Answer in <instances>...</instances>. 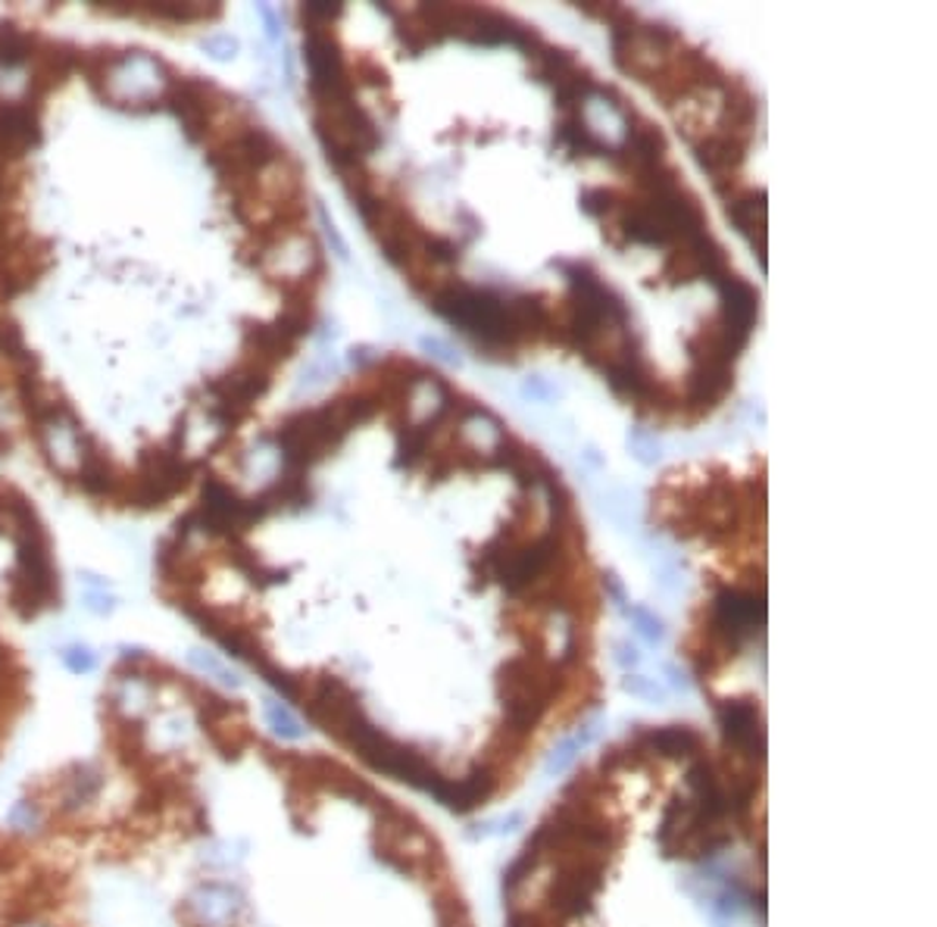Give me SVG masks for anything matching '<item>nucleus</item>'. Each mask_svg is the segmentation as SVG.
Returning a JSON list of instances; mask_svg holds the SVG:
<instances>
[{"label":"nucleus","mask_w":937,"mask_h":927,"mask_svg":"<svg viewBox=\"0 0 937 927\" xmlns=\"http://www.w3.org/2000/svg\"><path fill=\"white\" fill-rule=\"evenodd\" d=\"M765 734L634 725L541 805L504 927H765Z\"/></svg>","instance_id":"nucleus-1"},{"label":"nucleus","mask_w":937,"mask_h":927,"mask_svg":"<svg viewBox=\"0 0 937 927\" xmlns=\"http://www.w3.org/2000/svg\"><path fill=\"white\" fill-rule=\"evenodd\" d=\"M431 309L459 331L472 334L488 351H512L526 338V328L519 326L512 303L488 288L447 284L431 297Z\"/></svg>","instance_id":"nucleus-2"},{"label":"nucleus","mask_w":937,"mask_h":927,"mask_svg":"<svg viewBox=\"0 0 937 927\" xmlns=\"http://www.w3.org/2000/svg\"><path fill=\"white\" fill-rule=\"evenodd\" d=\"M103 787H106V772L101 762L76 759L53 777V809L63 818H78L98 802Z\"/></svg>","instance_id":"nucleus-3"},{"label":"nucleus","mask_w":937,"mask_h":927,"mask_svg":"<svg viewBox=\"0 0 937 927\" xmlns=\"http://www.w3.org/2000/svg\"><path fill=\"white\" fill-rule=\"evenodd\" d=\"M153 697V681L141 669L126 665V672L116 677L106 690V706L116 715V722L123 727L144 725L148 712H151Z\"/></svg>","instance_id":"nucleus-4"},{"label":"nucleus","mask_w":937,"mask_h":927,"mask_svg":"<svg viewBox=\"0 0 937 927\" xmlns=\"http://www.w3.org/2000/svg\"><path fill=\"white\" fill-rule=\"evenodd\" d=\"M719 297H722V328L735 338L740 347H747L750 331L757 322V291L735 276H725L719 281Z\"/></svg>","instance_id":"nucleus-5"},{"label":"nucleus","mask_w":937,"mask_h":927,"mask_svg":"<svg viewBox=\"0 0 937 927\" xmlns=\"http://www.w3.org/2000/svg\"><path fill=\"white\" fill-rule=\"evenodd\" d=\"M725 213H729L732 226L754 244L762 272H765V191H747L740 198H732Z\"/></svg>","instance_id":"nucleus-6"},{"label":"nucleus","mask_w":937,"mask_h":927,"mask_svg":"<svg viewBox=\"0 0 937 927\" xmlns=\"http://www.w3.org/2000/svg\"><path fill=\"white\" fill-rule=\"evenodd\" d=\"M612 153H625V156L632 160L634 173H647V169H654V166H662L666 138H662V131H659L657 126H650L647 119L632 116L629 128H625V144Z\"/></svg>","instance_id":"nucleus-7"},{"label":"nucleus","mask_w":937,"mask_h":927,"mask_svg":"<svg viewBox=\"0 0 937 927\" xmlns=\"http://www.w3.org/2000/svg\"><path fill=\"white\" fill-rule=\"evenodd\" d=\"M732 388V366L725 363H697L687 378V401L697 406H712Z\"/></svg>","instance_id":"nucleus-8"},{"label":"nucleus","mask_w":937,"mask_h":927,"mask_svg":"<svg viewBox=\"0 0 937 927\" xmlns=\"http://www.w3.org/2000/svg\"><path fill=\"white\" fill-rule=\"evenodd\" d=\"M694 156L707 173L722 176V173H732L735 166L744 163V141H737L735 135H716V138L694 144Z\"/></svg>","instance_id":"nucleus-9"},{"label":"nucleus","mask_w":937,"mask_h":927,"mask_svg":"<svg viewBox=\"0 0 937 927\" xmlns=\"http://www.w3.org/2000/svg\"><path fill=\"white\" fill-rule=\"evenodd\" d=\"M38 141V119L26 103H0V148H28Z\"/></svg>","instance_id":"nucleus-10"},{"label":"nucleus","mask_w":937,"mask_h":927,"mask_svg":"<svg viewBox=\"0 0 937 927\" xmlns=\"http://www.w3.org/2000/svg\"><path fill=\"white\" fill-rule=\"evenodd\" d=\"M554 138H557V144H562L566 151H572L575 156H604V153H612V148H607L591 128L584 126L579 113H562Z\"/></svg>","instance_id":"nucleus-11"},{"label":"nucleus","mask_w":937,"mask_h":927,"mask_svg":"<svg viewBox=\"0 0 937 927\" xmlns=\"http://www.w3.org/2000/svg\"><path fill=\"white\" fill-rule=\"evenodd\" d=\"M263 719H266V725L273 731V737H279V740L301 744L306 737L304 722L294 715V709L284 706L281 700H276V697H266V700H263Z\"/></svg>","instance_id":"nucleus-12"},{"label":"nucleus","mask_w":937,"mask_h":927,"mask_svg":"<svg viewBox=\"0 0 937 927\" xmlns=\"http://www.w3.org/2000/svg\"><path fill=\"white\" fill-rule=\"evenodd\" d=\"M7 827L20 837H38L45 834V825H48V815H45V805L35 800V797H20L7 809Z\"/></svg>","instance_id":"nucleus-13"},{"label":"nucleus","mask_w":937,"mask_h":927,"mask_svg":"<svg viewBox=\"0 0 937 927\" xmlns=\"http://www.w3.org/2000/svg\"><path fill=\"white\" fill-rule=\"evenodd\" d=\"M441 416H444V409H441L434 419H429L426 426L406 428L404 434H401V441H397V459H394V466H397V469H409V466H416V462L422 459V453H426V447H429L431 431H434V426L441 422Z\"/></svg>","instance_id":"nucleus-14"},{"label":"nucleus","mask_w":937,"mask_h":927,"mask_svg":"<svg viewBox=\"0 0 937 927\" xmlns=\"http://www.w3.org/2000/svg\"><path fill=\"white\" fill-rule=\"evenodd\" d=\"M248 344H256V351L269 359H284L294 347V338H288L279 326H251L248 328Z\"/></svg>","instance_id":"nucleus-15"},{"label":"nucleus","mask_w":937,"mask_h":927,"mask_svg":"<svg viewBox=\"0 0 937 927\" xmlns=\"http://www.w3.org/2000/svg\"><path fill=\"white\" fill-rule=\"evenodd\" d=\"M188 662H191V665H194L201 675L216 677V681H219L223 687H228V690H241V684H244V681H241V675H238V672H231V669H226V665H223V662H219L213 652L191 650L188 652Z\"/></svg>","instance_id":"nucleus-16"},{"label":"nucleus","mask_w":937,"mask_h":927,"mask_svg":"<svg viewBox=\"0 0 937 927\" xmlns=\"http://www.w3.org/2000/svg\"><path fill=\"white\" fill-rule=\"evenodd\" d=\"M78 481H81V491H85V494H106V487H110V466H106V459L98 456V453H85Z\"/></svg>","instance_id":"nucleus-17"},{"label":"nucleus","mask_w":937,"mask_h":927,"mask_svg":"<svg viewBox=\"0 0 937 927\" xmlns=\"http://www.w3.org/2000/svg\"><path fill=\"white\" fill-rule=\"evenodd\" d=\"M28 56V38L16 26L0 28V66H20Z\"/></svg>","instance_id":"nucleus-18"},{"label":"nucleus","mask_w":937,"mask_h":927,"mask_svg":"<svg viewBox=\"0 0 937 927\" xmlns=\"http://www.w3.org/2000/svg\"><path fill=\"white\" fill-rule=\"evenodd\" d=\"M60 659H63V665H66L73 675H88V672H94V669H98V656H94L91 647H85V644L63 647V650H60Z\"/></svg>","instance_id":"nucleus-19"},{"label":"nucleus","mask_w":937,"mask_h":927,"mask_svg":"<svg viewBox=\"0 0 937 927\" xmlns=\"http://www.w3.org/2000/svg\"><path fill=\"white\" fill-rule=\"evenodd\" d=\"M612 201H616V194L607 188H587L582 194V209L587 216H604L612 209Z\"/></svg>","instance_id":"nucleus-20"},{"label":"nucleus","mask_w":937,"mask_h":927,"mask_svg":"<svg viewBox=\"0 0 937 927\" xmlns=\"http://www.w3.org/2000/svg\"><path fill=\"white\" fill-rule=\"evenodd\" d=\"M0 351L13 359H26V344H23V331L13 322H0Z\"/></svg>","instance_id":"nucleus-21"},{"label":"nucleus","mask_w":937,"mask_h":927,"mask_svg":"<svg viewBox=\"0 0 937 927\" xmlns=\"http://www.w3.org/2000/svg\"><path fill=\"white\" fill-rule=\"evenodd\" d=\"M419 344H422V351L434 356V359H441V363H447V366H463V356H459L451 344H444V341H438V338H431V334H426Z\"/></svg>","instance_id":"nucleus-22"},{"label":"nucleus","mask_w":937,"mask_h":927,"mask_svg":"<svg viewBox=\"0 0 937 927\" xmlns=\"http://www.w3.org/2000/svg\"><path fill=\"white\" fill-rule=\"evenodd\" d=\"M426 247H429L431 259H438V263H454L459 256V247L447 238H426Z\"/></svg>","instance_id":"nucleus-23"},{"label":"nucleus","mask_w":937,"mask_h":927,"mask_svg":"<svg viewBox=\"0 0 937 927\" xmlns=\"http://www.w3.org/2000/svg\"><path fill=\"white\" fill-rule=\"evenodd\" d=\"M341 13H344L341 3H306L304 7V16L313 20V23H331V20H338Z\"/></svg>","instance_id":"nucleus-24"},{"label":"nucleus","mask_w":937,"mask_h":927,"mask_svg":"<svg viewBox=\"0 0 937 927\" xmlns=\"http://www.w3.org/2000/svg\"><path fill=\"white\" fill-rule=\"evenodd\" d=\"M203 48L213 53L216 60H231L235 51H238V41H235L231 35H213V38L203 41Z\"/></svg>","instance_id":"nucleus-25"},{"label":"nucleus","mask_w":937,"mask_h":927,"mask_svg":"<svg viewBox=\"0 0 937 927\" xmlns=\"http://www.w3.org/2000/svg\"><path fill=\"white\" fill-rule=\"evenodd\" d=\"M85 609H88V612H94V615H113V609H116V597H113V594H106V591H91V594L85 597Z\"/></svg>","instance_id":"nucleus-26"},{"label":"nucleus","mask_w":937,"mask_h":927,"mask_svg":"<svg viewBox=\"0 0 937 927\" xmlns=\"http://www.w3.org/2000/svg\"><path fill=\"white\" fill-rule=\"evenodd\" d=\"M319 219H322V228H326V238H329V244L334 247V253L341 256V259H347V244H344V238H341V231L334 228V223L329 219V209L326 206H319Z\"/></svg>","instance_id":"nucleus-27"},{"label":"nucleus","mask_w":937,"mask_h":927,"mask_svg":"<svg viewBox=\"0 0 937 927\" xmlns=\"http://www.w3.org/2000/svg\"><path fill=\"white\" fill-rule=\"evenodd\" d=\"M522 394H526V397H537V401H550L557 391H554V388H550V384H547L541 376H532V378H526Z\"/></svg>","instance_id":"nucleus-28"},{"label":"nucleus","mask_w":937,"mask_h":927,"mask_svg":"<svg viewBox=\"0 0 937 927\" xmlns=\"http://www.w3.org/2000/svg\"><path fill=\"white\" fill-rule=\"evenodd\" d=\"M256 10H259V16L266 20V31H269V41H276V38H279V16H276V10H273V7H266V3H259Z\"/></svg>","instance_id":"nucleus-29"},{"label":"nucleus","mask_w":937,"mask_h":927,"mask_svg":"<svg viewBox=\"0 0 937 927\" xmlns=\"http://www.w3.org/2000/svg\"><path fill=\"white\" fill-rule=\"evenodd\" d=\"M351 359H354V366H363V363L372 359V351H369V347H359V351L351 353Z\"/></svg>","instance_id":"nucleus-30"},{"label":"nucleus","mask_w":937,"mask_h":927,"mask_svg":"<svg viewBox=\"0 0 937 927\" xmlns=\"http://www.w3.org/2000/svg\"><path fill=\"white\" fill-rule=\"evenodd\" d=\"M0 450H3V441H0Z\"/></svg>","instance_id":"nucleus-31"}]
</instances>
